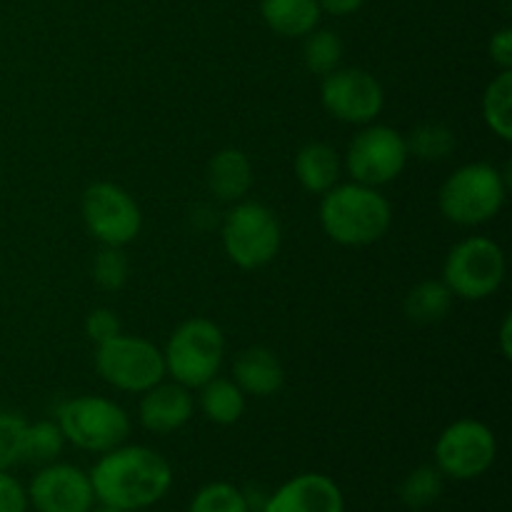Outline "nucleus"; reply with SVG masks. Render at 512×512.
Returning a JSON list of instances; mask_svg holds the SVG:
<instances>
[{"label":"nucleus","mask_w":512,"mask_h":512,"mask_svg":"<svg viewBox=\"0 0 512 512\" xmlns=\"http://www.w3.org/2000/svg\"><path fill=\"white\" fill-rule=\"evenodd\" d=\"M508 200V175L493 163H465L438 190V208L460 228L490 223Z\"/></svg>","instance_id":"obj_3"},{"label":"nucleus","mask_w":512,"mask_h":512,"mask_svg":"<svg viewBox=\"0 0 512 512\" xmlns=\"http://www.w3.org/2000/svg\"><path fill=\"white\" fill-rule=\"evenodd\" d=\"M165 375L188 390L203 388L220 375L225 360V335L208 318H188L170 333L163 348Z\"/></svg>","instance_id":"obj_5"},{"label":"nucleus","mask_w":512,"mask_h":512,"mask_svg":"<svg viewBox=\"0 0 512 512\" xmlns=\"http://www.w3.org/2000/svg\"><path fill=\"white\" fill-rule=\"evenodd\" d=\"M250 498L233 483L215 480L203 485L190 500L188 512H250Z\"/></svg>","instance_id":"obj_27"},{"label":"nucleus","mask_w":512,"mask_h":512,"mask_svg":"<svg viewBox=\"0 0 512 512\" xmlns=\"http://www.w3.org/2000/svg\"><path fill=\"white\" fill-rule=\"evenodd\" d=\"M293 170L300 188H303L305 193L323 195L328 193L333 185L340 183L343 160H340V153L333 148V145L313 140V143L303 145V148L298 150Z\"/></svg>","instance_id":"obj_18"},{"label":"nucleus","mask_w":512,"mask_h":512,"mask_svg":"<svg viewBox=\"0 0 512 512\" xmlns=\"http://www.w3.org/2000/svg\"><path fill=\"white\" fill-rule=\"evenodd\" d=\"M453 300L455 295L450 293V288L443 283V278L423 280V283H418L408 295H405L403 308L410 323L435 325L440 323V320L448 318L450 308H453Z\"/></svg>","instance_id":"obj_21"},{"label":"nucleus","mask_w":512,"mask_h":512,"mask_svg":"<svg viewBox=\"0 0 512 512\" xmlns=\"http://www.w3.org/2000/svg\"><path fill=\"white\" fill-rule=\"evenodd\" d=\"M260 15L273 33L283 38H305L320 25L318 0H263Z\"/></svg>","instance_id":"obj_19"},{"label":"nucleus","mask_w":512,"mask_h":512,"mask_svg":"<svg viewBox=\"0 0 512 512\" xmlns=\"http://www.w3.org/2000/svg\"><path fill=\"white\" fill-rule=\"evenodd\" d=\"M65 448V435L60 425L53 420H38L25 425L23 448H20V463L50 465L60 458Z\"/></svg>","instance_id":"obj_23"},{"label":"nucleus","mask_w":512,"mask_h":512,"mask_svg":"<svg viewBox=\"0 0 512 512\" xmlns=\"http://www.w3.org/2000/svg\"><path fill=\"white\" fill-rule=\"evenodd\" d=\"M28 503L35 512H90L95 493L90 475L68 463L40 465L28 488Z\"/></svg>","instance_id":"obj_13"},{"label":"nucleus","mask_w":512,"mask_h":512,"mask_svg":"<svg viewBox=\"0 0 512 512\" xmlns=\"http://www.w3.org/2000/svg\"><path fill=\"white\" fill-rule=\"evenodd\" d=\"M408 160L410 155L403 133L390 125L370 123L363 125L358 135H353L343 168L355 183L383 188L403 175Z\"/></svg>","instance_id":"obj_9"},{"label":"nucleus","mask_w":512,"mask_h":512,"mask_svg":"<svg viewBox=\"0 0 512 512\" xmlns=\"http://www.w3.org/2000/svg\"><path fill=\"white\" fill-rule=\"evenodd\" d=\"M320 103L330 118L363 128L375 123V118L383 113L385 90L368 70L340 65L320 83Z\"/></svg>","instance_id":"obj_12"},{"label":"nucleus","mask_w":512,"mask_h":512,"mask_svg":"<svg viewBox=\"0 0 512 512\" xmlns=\"http://www.w3.org/2000/svg\"><path fill=\"white\" fill-rule=\"evenodd\" d=\"M490 60L498 70H512V28L495 30L488 43Z\"/></svg>","instance_id":"obj_32"},{"label":"nucleus","mask_w":512,"mask_h":512,"mask_svg":"<svg viewBox=\"0 0 512 512\" xmlns=\"http://www.w3.org/2000/svg\"><path fill=\"white\" fill-rule=\"evenodd\" d=\"M500 353H503L505 360L512 358V315L508 313L503 318V325H500Z\"/></svg>","instance_id":"obj_34"},{"label":"nucleus","mask_w":512,"mask_h":512,"mask_svg":"<svg viewBox=\"0 0 512 512\" xmlns=\"http://www.w3.org/2000/svg\"><path fill=\"white\" fill-rule=\"evenodd\" d=\"M83 223L100 245L125 248L143 230V210L133 195L118 183L98 180L88 185L80 203Z\"/></svg>","instance_id":"obj_11"},{"label":"nucleus","mask_w":512,"mask_h":512,"mask_svg":"<svg viewBox=\"0 0 512 512\" xmlns=\"http://www.w3.org/2000/svg\"><path fill=\"white\" fill-rule=\"evenodd\" d=\"M55 423L65 435V443L85 453H108L128 443L130 415L123 405L103 395H75L55 408Z\"/></svg>","instance_id":"obj_4"},{"label":"nucleus","mask_w":512,"mask_h":512,"mask_svg":"<svg viewBox=\"0 0 512 512\" xmlns=\"http://www.w3.org/2000/svg\"><path fill=\"white\" fill-rule=\"evenodd\" d=\"M28 490L18 478L0 470V512H28Z\"/></svg>","instance_id":"obj_31"},{"label":"nucleus","mask_w":512,"mask_h":512,"mask_svg":"<svg viewBox=\"0 0 512 512\" xmlns=\"http://www.w3.org/2000/svg\"><path fill=\"white\" fill-rule=\"evenodd\" d=\"M205 180H208V190L213 193V198H218L220 203H240L253 190V163L245 150L223 148L210 158Z\"/></svg>","instance_id":"obj_16"},{"label":"nucleus","mask_w":512,"mask_h":512,"mask_svg":"<svg viewBox=\"0 0 512 512\" xmlns=\"http://www.w3.org/2000/svg\"><path fill=\"white\" fill-rule=\"evenodd\" d=\"M195 413L193 390L180 383H165L160 380L150 390H145L138 405V418L148 433L170 435L185 428Z\"/></svg>","instance_id":"obj_15"},{"label":"nucleus","mask_w":512,"mask_h":512,"mask_svg":"<svg viewBox=\"0 0 512 512\" xmlns=\"http://www.w3.org/2000/svg\"><path fill=\"white\" fill-rule=\"evenodd\" d=\"M90 512H128V510H120V508H110V505H100V508H93Z\"/></svg>","instance_id":"obj_35"},{"label":"nucleus","mask_w":512,"mask_h":512,"mask_svg":"<svg viewBox=\"0 0 512 512\" xmlns=\"http://www.w3.org/2000/svg\"><path fill=\"white\" fill-rule=\"evenodd\" d=\"M320 198V228L333 243L345 248L378 243L393 225V205L380 193V188L350 180L333 185Z\"/></svg>","instance_id":"obj_2"},{"label":"nucleus","mask_w":512,"mask_h":512,"mask_svg":"<svg viewBox=\"0 0 512 512\" xmlns=\"http://www.w3.org/2000/svg\"><path fill=\"white\" fill-rule=\"evenodd\" d=\"M363 3L365 0H318L323 13L338 15V18H343V15H353L355 10L363 8Z\"/></svg>","instance_id":"obj_33"},{"label":"nucleus","mask_w":512,"mask_h":512,"mask_svg":"<svg viewBox=\"0 0 512 512\" xmlns=\"http://www.w3.org/2000/svg\"><path fill=\"white\" fill-rule=\"evenodd\" d=\"M25 420L15 413L0 410V470H10L20 463V448H23Z\"/></svg>","instance_id":"obj_29"},{"label":"nucleus","mask_w":512,"mask_h":512,"mask_svg":"<svg viewBox=\"0 0 512 512\" xmlns=\"http://www.w3.org/2000/svg\"><path fill=\"white\" fill-rule=\"evenodd\" d=\"M223 250L240 270H258L273 263L283 243L280 220L268 205L258 200H240L230 205L220 225Z\"/></svg>","instance_id":"obj_6"},{"label":"nucleus","mask_w":512,"mask_h":512,"mask_svg":"<svg viewBox=\"0 0 512 512\" xmlns=\"http://www.w3.org/2000/svg\"><path fill=\"white\" fill-rule=\"evenodd\" d=\"M200 390V410H203L205 418L215 425H235L245 415V398L248 395L235 385L233 378H220L215 375L213 380L203 385Z\"/></svg>","instance_id":"obj_20"},{"label":"nucleus","mask_w":512,"mask_h":512,"mask_svg":"<svg viewBox=\"0 0 512 512\" xmlns=\"http://www.w3.org/2000/svg\"><path fill=\"white\" fill-rule=\"evenodd\" d=\"M483 120L503 143L512 140V70H498L483 93Z\"/></svg>","instance_id":"obj_22"},{"label":"nucleus","mask_w":512,"mask_h":512,"mask_svg":"<svg viewBox=\"0 0 512 512\" xmlns=\"http://www.w3.org/2000/svg\"><path fill=\"white\" fill-rule=\"evenodd\" d=\"M90 275H93L95 285L108 293H115V290L123 288L128 283L130 275V260L125 255V248H115V245H103L98 250V255L93 258V265H90Z\"/></svg>","instance_id":"obj_28"},{"label":"nucleus","mask_w":512,"mask_h":512,"mask_svg":"<svg viewBox=\"0 0 512 512\" xmlns=\"http://www.w3.org/2000/svg\"><path fill=\"white\" fill-rule=\"evenodd\" d=\"M433 455L443 478L475 480L495 465L498 438L483 420L460 418L438 435Z\"/></svg>","instance_id":"obj_10"},{"label":"nucleus","mask_w":512,"mask_h":512,"mask_svg":"<svg viewBox=\"0 0 512 512\" xmlns=\"http://www.w3.org/2000/svg\"><path fill=\"white\" fill-rule=\"evenodd\" d=\"M303 43V63L308 73L325 78L333 70L340 68L345 55V45L335 30H320L315 28L313 33L305 35Z\"/></svg>","instance_id":"obj_25"},{"label":"nucleus","mask_w":512,"mask_h":512,"mask_svg":"<svg viewBox=\"0 0 512 512\" xmlns=\"http://www.w3.org/2000/svg\"><path fill=\"white\" fill-rule=\"evenodd\" d=\"M118 333H123V325H120V318L110 308H95L90 310L88 318H85V335H88L95 345L115 338Z\"/></svg>","instance_id":"obj_30"},{"label":"nucleus","mask_w":512,"mask_h":512,"mask_svg":"<svg viewBox=\"0 0 512 512\" xmlns=\"http://www.w3.org/2000/svg\"><path fill=\"white\" fill-rule=\"evenodd\" d=\"M260 512H345V495L330 475L300 473L268 495Z\"/></svg>","instance_id":"obj_14"},{"label":"nucleus","mask_w":512,"mask_h":512,"mask_svg":"<svg viewBox=\"0 0 512 512\" xmlns=\"http://www.w3.org/2000/svg\"><path fill=\"white\" fill-rule=\"evenodd\" d=\"M508 273L505 250L485 235H470L453 245L443 263V283L460 300L490 298L500 290Z\"/></svg>","instance_id":"obj_7"},{"label":"nucleus","mask_w":512,"mask_h":512,"mask_svg":"<svg viewBox=\"0 0 512 512\" xmlns=\"http://www.w3.org/2000/svg\"><path fill=\"white\" fill-rule=\"evenodd\" d=\"M93 363L100 378L123 393L143 395L165 380L163 350L140 335L118 333L95 345Z\"/></svg>","instance_id":"obj_8"},{"label":"nucleus","mask_w":512,"mask_h":512,"mask_svg":"<svg viewBox=\"0 0 512 512\" xmlns=\"http://www.w3.org/2000/svg\"><path fill=\"white\" fill-rule=\"evenodd\" d=\"M405 145H408L410 158H418L423 163H438L445 160L455 150L458 140H455L453 128L443 123H420L405 135Z\"/></svg>","instance_id":"obj_24"},{"label":"nucleus","mask_w":512,"mask_h":512,"mask_svg":"<svg viewBox=\"0 0 512 512\" xmlns=\"http://www.w3.org/2000/svg\"><path fill=\"white\" fill-rule=\"evenodd\" d=\"M233 380L245 395L253 398H270L285 383V368L273 350L263 345L240 350L233 363Z\"/></svg>","instance_id":"obj_17"},{"label":"nucleus","mask_w":512,"mask_h":512,"mask_svg":"<svg viewBox=\"0 0 512 512\" xmlns=\"http://www.w3.org/2000/svg\"><path fill=\"white\" fill-rule=\"evenodd\" d=\"M95 503L128 512L158 505L173 488V465L145 445H118L90 470Z\"/></svg>","instance_id":"obj_1"},{"label":"nucleus","mask_w":512,"mask_h":512,"mask_svg":"<svg viewBox=\"0 0 512 512\" xmlns=\"http://www.w3.org/2000/svg\"><path fill=\"white\" fill-rule=\"evenodd\" d=\"M445 490V478L435 465H420L400 485V500L410 510H425L440 500Z\"/></svg>","instance_id":"obj_26"}]
</instances>
